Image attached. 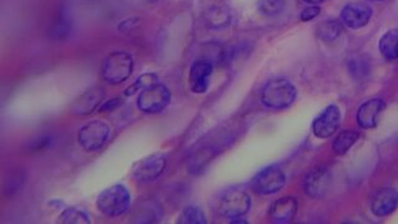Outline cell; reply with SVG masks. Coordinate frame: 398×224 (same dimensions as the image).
Masks as SVG:
<instances>
[{
	"instance_id": "obj_1",
	"label": "cell",
	"mask_w": 398,
	"mask_h": 224,
	"mask_svg": "<svg viewBox=\"0 0 398 224\" xmlns=\"http://www.w3.org/2000/svg\"><path fill=\"white\" fill-rule=\"evenodd\" d=\"M96 207L100 213L109 218L124 215L131 207V193L124 184H114L99 194Z\"/></svg>"
},
{
	"instance_id": "obj_2",
	"label": "cell",
	"mask_w": 398,
	"mask_h": 224,
	"mask_svg": "<svg viewBox=\"0 0 398 224\" xmlns=\"http://www.w3.org/2000/svg\"><path fill=\"white\" fill-rule=\"evenodd\" d=\"M134 61L127 51H114L104 58L101 66V76L109 85H119L131 78Z\"/></svg>"
},
{
	"instance_id": "obj_3",
	"label": "cell",
	"mask_w": 398,
	"mask_h": 224,
	"mask_svg": "<svg viewBox=\"0 0 398 224\" xmlns=\"http://www.w3.org/2000/svg\"><path fill=\"white\" fill-rule=\"evenodd\" d=\"M296 89L289 80L283 78L269 80L262 91V102L268 109L284 110L294 104Z\"/></svg>"
},
{
	"instance_id": "obj_4",
	"label": "cell",
	"mask_w": 398,
	"mask_h": 224,
	"mask_svg": "<svg viewBox=\"0 0 398 224\" xmlns=\"http://www.w3.org/2000/svg\"><path fill=\"white\" fill-rule=\"evenodd\" d=\"M252 207V199L245 191L230 188L219 196L217 210L229 219L242 218L248 214Z\"/></svg>"
},
{
	"instance_id": "obj_5",
	"label": "cell",
	"mask_w": 398,
	"mask_h": 224,
	"mask_svg": "<svg viewBox=\"0 0 398 224\" xmlns=\"http://www.w3.org/2000/svg\"><path fill=\"white\" fill-rule=\"evenodd\" d=\"M111 134V127L109 124L94 119L85 124L77 132V141L79 144L86 152H95L102 149L107 144Z\"/></svg>"
},
{
	"instance_id": "obj_6",
	"label": "cell",
	"mask_w": 398,
	"mask_h": 224,
	"mask_svg": "<svg viewBox=\"0 0 398 224\" xmlns=\"http://www.w3.org/2000/svg\"><path fill=\"white\" fill-rule=\"evenodd\" d=\"M171 102V91L166 85H154L142 90L137 99V106L144 114H158L162 112Z\"/></svg>"
},
{
	"instance_id": "obj_7",
	"label": "cell",
	"mask_w": 398,
	"mask_h": 224,
	"mask_svg": "<svg viewBox=\"0 0 398 224\" xmlns=\"http://www.w3.org/2000/svg\"><path fill=\"white\" fill-rule=\"evenodd\" d=\"M286 183V176L283 169L276 166H269L259 171L252 181V188L255 193L269 196L280 192Z\"/></svg>"
},
{
	"instance_id": "obj_8",
	"label": "cell",
	"mask_w": 398,
	"mask_h": 224,
	"mask_svg": "<svg viewBox=\"0 0 398 224\" xmlns=\"http://www.w3.org/2000/svg\"><path fill=\"white\" fill-rule=\"evenodd\" d=\"M168 159L163 154H154L134 164L132 176L141 183H149L158 179L167 169Z\"/></svg>"
},
{
	"instance_id": "obj_9",
	"label": "cell",
	"mask_w": 398,
	"mask_h": 224,
	"mask_svg": "<svg viewBox=\"0 0 398 224\" xmlns=\"http://www.w3.org/2000/svg\"><path fill=\"white\" fill-rule=\"evenodd\" d=\"M331 186V174L326 167H316L311 169L303 178V192L308 194L310 198L321 199Z\"/></svg>"
},
{
	"instance_id": "obj_10",
	"label": "cell",
	"mask_w": 398,
	"mask_h": 224,
	"mask_svg": "<svg viewBox=\"0 0 398 224\" xmlns=\"http://www.w3.org/2000/svg\"><path fill=\"white\" fill-rule=\"evenodd\" d=\"M341 124V111L336 105H330L313 119V132L318 139L331 137Z\"/></svg>"
},
{
	"instance_id": "obj_11",
	"label": "cell",
	"mask_w": 398,
	"mask_h": 224,
	"mask_svg": "<svg viewBox=\"0 0 398 224\" xmlns=\"http://www.w3.org/2000/svg\"><path fill=\"white\" fill-rule=\"evenodd\" d=\"M104 90L99 86H95L86 90L85 92L77 96L70 105V114L75 116H86L92 114L95 110L101 106L104 99Z\"/></svg>"
},
{
	"instance_id": "obj_12",
	"label": "cell",
	"mask_w": 398,
	"mask_h": 224,
	"mask_svg": "<svg viewBox=\"0 0 398 224\" xmlns=\"http://www.w3.org/2000/svg\"><path fill=\"white\" fill-rule=\"evenodd\" d=\"M372 18L371 6L365 3H350L343 6L341 20L350 29H361Z\"/></svg>"
},
{
	"instance_id": "obj_13",
	"label": "cell",
	"mask_w": 398,
	"mask_h": 224,
	"mask_svg": "<svg viewBox=\"0 0 398 224\" xmlns=\"http://www.w3.org/2000/svg\"><path fill=\"white\" fill-rule=\"evenodd\" d=\"M213 74V64L207 59L194 61L189 70V85L194 94H204L209 87V79Z\"/></svg>"
},
{
	"instance_id": "obj_14",
	"label": "cell",
	"mask_w": 398,
	"mask_h": 224,
	"mask_svg": "<svg viewBox=\"0 0 398 224\" xmlns=\"http://www.w3.org/2000/svg\"><path fill=\"white\" fill-rule=\"evenodd\" d=\"M386 109L384 101L381 99L368 100L360 106L357 111V124L361 129H372L377 126L378 117Z\"/></svg>"
},
{
	"instance_id": "obj_15",
	"label": "cell",
	"mask_w": 398,
	"mask_h": 224,
	"mask_svg": "<svg viewBox=\"0 0 398 224\" xmlns=\"http://www.w3.org/2000/svg\"><path fill=\"white\" fill-rule=\"evenodd\" d=\"M398 207V191L394 188L380 189L375 194L371 210L376 217H386L393 213Z\"/></svg>"
},
{
	"instance_id": "obj_16",
	"label": "cell",
	"mask_w": 398,
	"mask_h": 224,
	"mask_svg": "<svg viewBox=\"0 0 398 224\" xmlns=\"http://www.w3.org/2000/svg\"><path fill=\"white\" fill-rule=\"evenodd\" d=\"M298 212V199L283 197L274 202L269 208V215L275 223H288L293 220Z\"/></svg>"
},
{
	"instance_id": "obj_17",
	"label": "cell",
	"mask_w": 398,
	"mask_h": 224,
	"mask_svg": "<svg viewBox=\"0 0 398 224\" xmlns=\"http://www.w3.org/2000/svg\"><path fill=\"white\" fill-rule=\"evenodd\" d=\"M204 21L209 29L222 30L230 24L232 13L224 5H214L205 11Z\"/></svg>"
},
{
	"instance_id": "obj_18",
	"label": "cell",
	"mask_w": 398,
	"mask_h": 224,
	"mask_svg": "<svg viewBox=\"0 0 398 224\" xmlns=\"http://www.w3.org/2000/svg\"><path fill=\"white\" fill-rule=\"evenodd\" d=\"M378 49L383 58L387 60L398 59V29L388 30L378 43Z\"/></svg>"
},
{
	"instance_id": "obj_19",
	"label": "cell",
	"mask_w": 398,
	"mask_h": 224,
	"mask_svg": "<svg viewBox=\"0 0 398 224\" xmlns=\"http://www.w3.org/2000/svg\"><path fill=\"white\" fill-rule=\"evenodd\" d=\"M343 34V25L338 20H326L318 25L316 35L323 43H333Z\"/></svg>"
},
{
	"instance_id": "obj_20",
	"label": "cell",
	"mask_w": 398,
	"mask_h": 224,
	"mask_svg": "<svg viewBox=\"0 0 398 224\" xmlns=\"http://www.w3.org/2000/svg\"><path fill=\"white\" fill-rule=\"evenodd\" d=\"M71 31H72L71 20L66 16L64 11H61L58 19L55 20L53 25L50 26L49 35L51 36V39L56 40V41H64L71 35Z\"/></svg>"
},
{
	"instance_id": "obj_21",
	"label": "cell",
	"mask_w": 398,
	"mask_h": 224,
	"mask_svg": "<svg viewBox=\"0 0 398 224\" xmlns=\"http://www.w3.org/2000/svg\"><path fill=\"white\" fill-rule=\"evenodd\" d=\"M358 136H360L358 132H355V131H351V129L343 131L333 141V152L338 154V156H343V154H346L348 149H351L353 144H356Z\"/></svg>"
},
{
	"instance_id": "obj_22",
	"label": "cell",
	"mask_w": 398,
	"mask_h": 224,
	"mask_svg": "<svg viewBox=\"0 0 398 224\" xmlns=\"http://www.w3.org/2000/svg\"><path fill=\"white\" fill-rule=\"evenodd\" d=\"M59 223L89 224L91 223V217L85 212L84 209L69 207V208H65L60 214Z\"/></svg>"
},
{
	"instance_id": "obj_23",
	"label": "cell",
	"mask_w": 398,
	"mask_h": 224,
	"mask_svg": "<svg viewBox=\"0 0 398 224\" xmlns=\"http://www.w3.org/2000/svg\"><path fill=\"white\" fill-rule=\"evenodd\" d=\"M159 79L157 75L154 73H147V74H142L139 76V79L134 81V84L129 86V89L124 91L126 96H134L136 92H141L142 90L151 87L154 85L158 84Z\"/></svg>"
},
{
	"instance_id": "obj_24",
	"label": "cell",
	"mask_w": 398,
	"mask_h": 224,
	"mask_svg": "<svg viewBox=\"0 0 398 224\" xmlns=\"http://www.w3.org/2000/svg\"><path fill=\"white\" fill-rule=\"evenodd\" d=\"M178 223L181 224H205L207 215L198 207H187L178 217Z\"/></svg>"
},
{
	"instance_id": "obj_25",
	"label": "cell",
	"mask_w": 398,
	"mask_h": 224,
	"mask_svg": "<svg viewBox=\"0 0 398 224\" xmlns=\"http://www.w3.org/2000/svg\"><path fill=\"white\" fill-rule=\"evenodd\" d=\"M139 214L136 217L134 222L139 223H154L161 220V209L158 206L151 202V203L144 204V208L139 209Z\"/></svg>"
},
{
	"instance_id": "obj_26",
	"label": "cell",
	"mask_w": 398,
	"mask_h": 224,
	"mask_svg": "<svg viewBox=\"0 0 398 224\" xmlns=\"http://www.w3.org/2000/svg\"><path fill=\"white\" fill-rule=\"evenodd\" d=\"M286 6L285 0H259L258 9L265 16H278Z\"/></svg>"
},
{
	"instance_id": "obj_27",
	"label": "cell",
	"mask_w": 398,
	"mask_h": 224,
	"mask_svg": "<svg viewBox=\"0 0 398 224\" xmlns=\"http://www.w3.org/2000/svg\"><path fill=\"white\" fill-rule=\"evenodd\" d=\"M53 144V137L49 134H40L36 136L34 139H30L28 144H26V149L30 152H41L46 149H49L50 146Z\"/></svg>"
},
{
	"instance_id": "obj_28",
	"label": "cell",
	"mask_w": 398,
	"mask_h": 224,
	"mask_svg": "<svg viewBox=\"0 0 398 224\" xmlns=\"http://www.w3.org/2000/svg\"><path fill=\"white\" fill-rule=\"evenodd\" d=\"M24 183V177L21 172H16V174H13L10 176V178L5 181L4 191L6 193L14 194L15 192H18L21 186Z\"/></svg>"
},
{
	"instance_id": "obj_29",
	"label": "cell",
	"mask_w": 398,
	"mask_h": 224,
	"mask_svg": "<svg viewBox=\"0 0 398 224\" xmlns=\"http://www.w3.org/2000/svg\"><path fill=\"white\" fill-rule=\"evenodd\" d=\"M320 11H321L320 6H318V5H311V6H308V8L301 11L300 19L303 20V21H310V20L315 19V18L320 14Z\"/></svg>"
},
{
	"instance_id": "obj_30",
	"label": "cell",
	"mask_w": 398,
	"mask_h": 224,
	"mask_svg": "<svg viewBox=\"0 0 398 224\" xmlns=\"http://www.w3.org/2000/svg\"><path fill=\"white\" fill-rule=\"evenodd\" d=\"M139 18H129L124 19L121 24L119 25V33H129L136 29L139 25Z\"/></svg>"
},
{
	"instance_id": "obj_31",
	"label": "cell",
	"mask_w": 398,
	"mask_h": 224,
	"mask_svg": "<svg viewBox=\"0 0 398 224\" xmlns=\"http://www.w3.org/2000/svg\"><path fill=\"white\" fill-rule=\"evenodd\" d=\"M122 99L121 97H114V99L109 100V101H106L104 104L101 105L99 107V111L101 112H109V111H114V110L117 109L121 105H122Z\"/></svg>"
},
{
	"instance_id": "obj_32",
	"label": "cell",
	"mask_w": 398,
	"mask_h": 224,
	"mask_svg": "<svg viewBox=\"0 0 398 224\" xmlns=\"http://www.w3.org/2000/svg\"><path fill=\"white\" fill-rule=\"evenodd\" d=\"M303 1H305V3H308V4L318 5L320 4V3L325 1V0H303Z\"/></svg>"
},
{
	"instance_id": "obj_33",
	"label": "cell",
	"mask_w": 398,
	"mask_h": 224,
	"mask_svg": "<svg viewBox=\"0 0 398 224\" xmlns=\"http://www.w3.org/2000/svg\"><path fill=\"white\" fill-rule=\"evenodd\" d=\"M377 1H382V0H377Z\"/></svg>"
}]
</instances>
